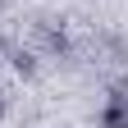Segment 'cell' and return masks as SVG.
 Wrapping results in <instances>:
<instances>
[{
	"mask_svg": "<svg viewBox=\"0 0 128 128\" xmlns=\"http://www.w3.org/2000/svg\"><path fill=\"white\" fill-rule=\"evenodd\" d=\"M101 128H128V87H114L101 105Z\"/></svg>",
	"mask_w": 128,
	"mask_h": 128,
	"instance_id": "cell-1",
	"label": "cell"
}]
</instances>
